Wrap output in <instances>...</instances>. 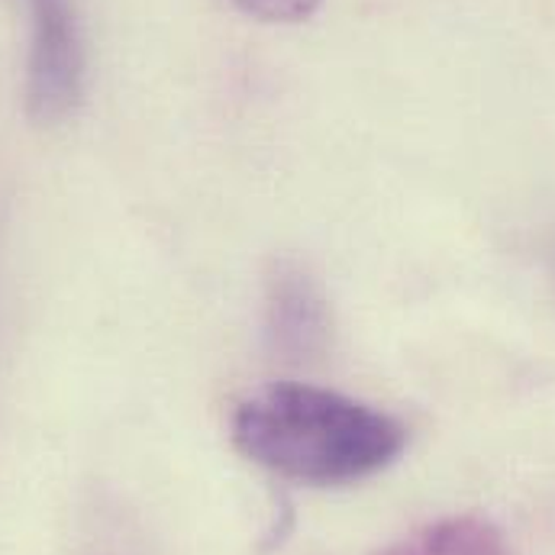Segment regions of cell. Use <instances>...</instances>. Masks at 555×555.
Returning <instances> with one entry per match:
<instances>
[{"label":"cell","instance_id":"1","mask_svg":"<svg viewBox=\"0 0 555 555\" xmlns=\"http://www.w3.org/2000/svg\"><path fill=\"white\" fill-rule=\"evenodd\" d=\"M236 449L278 478L339 488L395 465L408 446L398 416L300 382H275L233 414Z\"/></svg>","mask_w":555,"mask_h":555},{"label":"cell","instance_id":"2","mask_svg":"<svg viewBox=\"0 0 555 555\" xmlns=\"http://www.w3.org/2000/svg\"><path fill=\"white\" fill-rule=\"evenodd\" d=\"M26 114L49 127L68 120L85 101L88 55L75 0H26Z\"/></svg>","mask_w":555,"mask_h":555},{"label":"cell","instance_id":"3","mask_svg":"<svg viewBox=\"0 0 555 555\" xmlns=\"http://www.w3.org/2000/svg\"><path fill=\"white\" fill-rule=\"evenodd\" d=\"M266 333L287 362H310L330 343V300L294 259H278L266 275Z\"/></svg>","mask_w":555,"mask_h":555},{"label":"cell","instance_id":"4","mask_svg":"<svg viewBox=\"0 0 555 555\" xmlns=\"http://www.w3.org/2000/svg\"><path fill=\"white\" fill-rule=\"evenodd\" d=\"M378 555H514V550L494 524L475 514H462L436 520Z\"/></svg>","mask_w":555,"mask_h":555},{"label":"cell","instance_id":"5","mask_svg":"<svg viewBox=\"0 0 555 555\" xmlns=\"http://www.w3.org/2000/svg\"><path fill=\"white\" fill-rule=\"evenodd\" d=\"M233 3L262 23H300L313 16L323 0H233Z\"/></svg>","mask_w":555,"mask_h":555}]
</instances>
